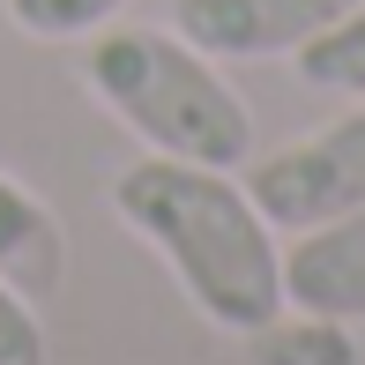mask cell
<instances>
[{"label":"cell","instance_id":"obj_1","mask_svg":"<svg viewBox=\"0 0 365 365\" xmlns=\"http://www.w3.org/2000/svg\"><path fill=\"white\" fill-rule=\"evenodd\" d=\"M112 209L142 246H157L172 284L224 336H261L269 321H284V246L239 172L142 157L112 179Z\"/></svg>","mask_w":365,"mask_h":365},{"label":"cell","instance_id":"obj_2","mask_svg":"<svg viewBox=\"0 0 365 365\" xmlns=\"http://www.w3.org/2000/svg\"><path fill=\"white\" fill-rule=\"evenodd\" d=\"M82 82L157 157L217 164V172H246V157H254V112H246V97L179 30H149V23L90 30L82 38Z\"/></svg>","mask_w":365,"mask_h":365},{"label":"cell","instance_id":"obj_3","mask_svg":"<svg viewBox=\"0 0 365 365\" xmlns=\"http://www.w3.org/2000/svg\"><path fill=\"white\" fill-rule=\"evenodd\" d=\"M246 194L276 231H313L365 209V105H351L343 120L313 127L269 157H246Z\"/></svg>","mask_w":365,"mask_h":365},{"label":"cell","instance_id":"obj_4","mask_svg":"<svg viewBox=\"0 0 365 365\" xmlns=\"http://www.w3.org/2000/svg\"><path fill=\"white\" fill-rule=\"evenodd\" d=\"M358 0H172V30L209 60H291Z\"/></svg>","mask_w":365,"mask_h":365},{"label":"cell","instance_id":"obj_5","mask_svg":"<svg viewBox=\"0 0 365 365\" xmlns=\"http://www.w3.org/2000/svg\"><path fill=\"white\" fill-rule=\"evenodd\" d=\"M284 306L321 313V321H365V209L336 224L291 231L284 246Z\"/></svg>","mask_w":365,"mask_h":365},{"label":"cell","instance_id":"obj_6","mask_svg":"<svg viewBox=\"0 0 365 365\" xmlns=\"http://www.w3.org/2000/svg\"><path fill=\"white\" fill-rule=\"evenodd\" d=\"M0 276H8L30 306L60 298V284H68V231H60V217L8 172H0Z\"/></svg>","mask_w":365,"mask_h":365},{"label":"cell","instance_id":"obj_7","mask_svg":"<svg viewBox=\"0 0 365 365\" xmlns=\"http://www.w3.org/2000/svg\"><path fill=\"white\" fill-rule=\"evenodd\" d=\"M291 68L313 82V90H343V97H365V0L351 15H336L328 30H313L306 45L291 53Z\"/></svg>","mask_w":365,"mask_h":365},{"label":"cell","instance_id":"obj_8","mask_svg":"<svg viewBox=\"0 0 365 365\" xmlns=\"http://www.w3.org/2000/svg\"><path fill=\"white\" fill-rule=\"evenodd\" d=\"M127 8H135V0H8V23L23 30V38H38V45H75V38H90V30L120 23Z\"/></svg>","mask_w":365,"mask_h":365},{"label":"cell","instance_id":"obj_9","mask_svg":"<svg viewBox=\"0 0 365 365\" xmlns=\"http://www.w3.org/2000/svg\"><path fill=\"white\" fill-rule=\"evenodd\" d=\"M254 365H358V343L343 336V321L306 313L298 328H261L254 336Z\"/></svg>","mask_w":365,"mask_h":365},{"label":"cell","instance_id":"obj_10","mask_svg":"<svg viewBox=\"0 0 365 365\" xmlns=\"http://www.w3.org/2000/svg\"><path fill=\"white\" fill-rule=\"evenodd\" d=\"M0 365H45V321L8 276H0Z\"/></svg>","mask_w":365,"mask_h":365}]
</instances>
